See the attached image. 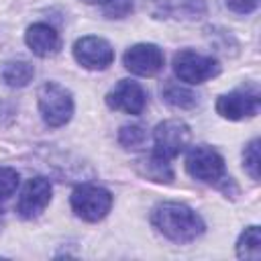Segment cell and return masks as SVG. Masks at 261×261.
I'll list each match as a JSON object with an SVG mask.
<instances>
[{"instance_id":"ac0fdd59","label":"cell","mask_w":261,"mask_h":261,"mask_svg":"<svg viewBox=\"0 0 261 261\" xmlns=\"http://www.w3.org/2000/svg\"><path fill=\"white\" fill-rule=\"evenodd\" d=\"M147 139V130L141 124H124L118 133V143L126 149H139Z\"/></svg>"},{"instance_id":"3957f363","label":"cell","mask_w":261,"mask_h":261,"mask_svg":"<svg viewBox=\"0 0 261 261\" xmlns=\"http://www.w3.org/2000/svg\"><path fill=\"white\" fill-rule=\"evenodd\" d=\"M39 110L47 126L59 128L71 120L73 96L65 86L57 82H47L39 88Z\"/></svg>"},{"instance_id":"4fadbf2b","label":"cell","mask_w":261,"mask_h":261,"mask_svg":"<svg viewBox=\"0 0 261 261\" xmlns=\"http://www.w3.org/2000/svg\"><path fill=\"white\" fill-rule=\"evenodd\" d=\"M153 14L157 18L196 20L206 14V2L204 0H161L157 2Z\"/></svg>"},{"instance_id":"9c48e42d","label":"cell","mask_w":261,"mask_h":261,"mask_svg":"<svg viewBox=\"0 0 261 261\" xmlns=\"http://www.w3.org/2000/svg\"><path fill=\"white\" fill-rule=\"evenodd\" d=\"M124 67L141 77H151L163 69L165 55L163 51L153 43H137L124 51Z\"/></svg>"},{"instance_id":"603a6c76","label":"cell","mask_w":261,"mask_h":261,"mask_svg":"<svg viewBox=\"0 0 261 261\" xmlns=\"http://www.w3.org/2000/svg\"><path fill=\"white\" fill-rule=\"evenodd\" d=\"M86 4H106V2H110V0H84Z\"/></svg>"},{"instance_id":"9a60e30c","label":"cell","mask_w":261,"mask_h":261,"mask_svg":"<svg viewBox=\"0 0 261 261\" xmlns=\"http://www.w3.org/2000/svg\"><path fill=\"white\" fill-rule=\"evenodd\" d=\"M0 75H2L4 84L10 86V88H24L35 77V67L29 61L12 59V61H6L2 65Z\"/></svg>"},{"instance_id":"ffe728a7","label":"cell","mask_w":261,"mask_h":261,"mask_svg":"<svg viewBox=\"0 0 261 261\" xmlns=\"http://www.w3.org/2000/svg\"><path fill=\"white\" fill-rule=\"evenodd\" d=\"M18 188V171L12 167H0V202L10 198Z\"/></svg>"},{"instance_id":"277c9868","label":"cell","mask_w":261,"mask_h":261,"mask_svg":"<svg viewBox=\"0 0 261 261\" xmlns=\"http://www.w3.org/2000/svg\"><path fill=\"white\" fill-rule=\"evenodd\" d=\"M71 210L86 222L102 220L112 208V194L96 184H82L71 192Z\"/></svg>"},{"instance_id":"5b68a950","label":"cell","mask_w":261,"mask_h":261,"mask_svg":"<svg viewBox=\"0 0 261 261\" xmlns=\"http://www.w3.org/2000/svg\"><path fill=\"white\" fill-rule=\"evenodd\" d=\"M173 73L186 84H204L220 73V63L212 55H202L192 49H181L173 55Z\"/></svg>"},{"instance_id":"30bf717a","label":"cell","mask_w":261,"mask_h":261,"mask_svg":"<svg viewBox=\"0 0 261 261\" xmlns=\"http://www.w3.org/2000/svg\"><path fill=\"white\" fill-rule=\"evenodd\" d=\"M51 194H53V188H51V181L47 177H31L22 192H20V198H18V204H16V212L20 218L24 220H31V218H37L51 202Z\"/></svg>"},{"instance_id":"8fae6325","label":"cell","mask_w":261,"mask_h":261,"mask_svg":"<svg viewBox=\"0 0 261 261\" xmlns=\"http://www.w3.org/2000/svg\"><path fill=\"white\" fill-rule=\"evenodd\" d=\"M106 104L112 110H120L126 114H141L147 106V92L135 80H120L106 94Z\"/></svg>"},{"instance_id":"2e32d148","label":"cell","mask_w":261,"mask_h":261,"mask_svg":"<svg viewBox=\"0 0 261 261\" xmlns=\"http://www.w3.org/2000/svg\"><path fill=\"white\" fill-rule=\"evenodd\" d=\"M161 96L163 100L173 106V108H181V110H188V108H194L198 104V96L196 92H192L190 88L181 86V84H175V82H165L163 88H161Z\"/></svg>"},{"instance_id":"d6986e66","label":"cell","mask_w":261,"mask_h":261,"mask_svg":"<svg viewBox=\"0 0 261 261\" xmlns=\"http://www.w3.org/2000/svg\"><path fill=\"white\" fill-rule=\"evenodd\" d=\"M259 139H253L245 151H243V167L251 175V179H259V165H261V155H259Z\"/></svg>"},{"instance_id":"ba28073f","label":"cell","mask_w":261,"mask_h":261,"mask_svg":"<svg viewBox=\"0 0 261 261\" xmlns=\"http://www.w3.org/2000/svg\"><path fill=\"white\" fill-rule=\"evenodd\" d=\"M73 57L86 69H106L114 61V49L106 39L86 35L73 43Z\"/></svg>"},{"instance_id":"7c38bea8","label":"cell","mask_w":261,"mask_h":261,"mask_svg":"<svg viewBox=\"0 0 261 261\" xmlns=\"http://www.w3.org/2000/svg\"><path fill=\"white\" fill-rule=\"evenodd\" d=\"M24 43L39 57L55 55L59 51V45H61L57 31L51 24H47V22H35V24H31L27 29V33H24Z\"/></svg>"},{"instance_id":"8992f818","label":"cell","mask_w":261,"mask_h":261,"mask_svg":"<svg viewBox=\"0 0 261 261\" xmlns=\"http://www.w3.org/2000/svg\"><path fill=\"white\" fill-rule=\"evenodd\" d=\"M190 137H192L190 126L184 120L177 118L163 120L153 130V143H155L153 153H157L163 159H173L188 147Z\"/></svg>"},{"instance_id":"52a82bcc","label":"cell","mask_w":261,"mask_h":261,"mask_svg":"<svg viewBox=\"0 0 261 261\" xmlns=\"http://www.w3.org/2000/svg\"><path fill=\"white\" fill-rule=\"evenodd\" d=\"M261 106V96L257 88H239L228 94L218 96L216 112L226 120H243L255 116Z\"/></svg>"},{"instance_id":"7a4b0ae2","label":"cell","mask_w":261,"mask_h":261,"mask_svg":"<svg viewBox=\"0 0 261 261\" xmlns=\"http://www.w3.org/2000/svg\"><path fill=\"white\" fill-rule=\"evenodd\" d=\"M186 171L198 181L214 184V186H220L224 190H226V186L232 184V179L226 175L222 155L208 145H196L188 151Z\"/></svg>"},{"instance_id":"e0dca14e","label":"cell","mask_w":261,"mask_h":261,"mask_svg":"<svg viewBox=\"0 0 261 261\" xmlns=\"http://www.w3.org/2000/svg\"><path fill=\"white\" fill-rule=\"evenodd\" d=\"M237 257L239 259H249V261H259L261 259V232L259 226H247L239 241H237Z\"/></svg>"},{"instance_id":"6da1fadb","label":"cell","mask_w":261,"mask_h":261,"mask_svg":"<svg viewBox=\"0 0 261 261\" xmlns=\"http://www.w3.org/2000/svg\"><path fill=\"white\" fill-rule=\"evenodd\" d=\"M151 222L165 239L179 245L196 241L206 228L202 216L181 202H159L151 210Z\"/></svg>"},{"instance_id":"7402d4cb","label":"cell","mask_w":261,"mask_h":261,"mask_svg":"<svg viewBox=\"0 0 261 261\" xmlns=\"http://www.w3.org/2000/svg\"><path fill=\"white\" fill-rule=\"evenodd\" d=\"M226 6L237 14H251L257 10L259 0H226Z\"/></svg>"},{"instance_id":"5bb4252c","label":"cell","mask_w":261,"mask_h":261,"mask_svg":"<svg viewBox=\"0 0 261 261\" xmlns=\"http://www.w3.org/2000/svg\"><path fill=\"white\" fill-rule=\"evenodd\" d=\"M137 169L141 175L153 179V181H171L173 179V169L169 165V159L159 157L157 153H151L143 159L137 161Z\"/></svg>"},{"instance_id":"44dd1931","label":"cell","mask_w":261,"mask_h":261,"mask_svg":"<svg viewBox=\"0 0 261 261\" xmlns=\"http://www.w3.org/2000/svg\"><path fill=\"white\" fill-rule=\"evenodd\" d=\"M133 12V0H110L104 4V14L108 18H124Z\"/></svg>"}]
</instances>
